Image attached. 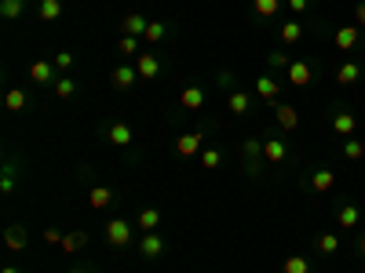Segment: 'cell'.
<instances>
[{"instance_id": "6da1fadb", "label": "cell", "mask_w": 365, "mask_h": 273, "mask_svg": "<svg viewBox=\"0 0 365 273\" xmlns=\"http://www.w3.org/2000/svg\"><path fill=\"white\" fill-rule=\"evenodd\" d=\"M102 139L110 146H117V150H128V146L136 142V132H132V124H128V120H106L102 124Z\"/></svg>"}, {"instance_id": "7a4b0ae2", "label": "cell", "mask_w": 365, "mask_h": 273, "mask_svg": "<svg viewBox=\"0 0 365 273\" xmlns=\"http://www.w3.org/2000/svg\"><path fill=\"white\" fill-rule=\"evenodd\" d=\"M241 160H245V175L252 179H260V164H267L263 160V139H256V135H249L245 142H241Z\"/></svg>"}, {"instance_id": "3957f363", "label": "cell", "mask_w": 365, "mask_h": 273, "mask_svg": "<svg viewBox=\"0 0 365 273\" xmlns=\"http://www.w3.org/2000/svg\"><path fill=\"white\" fill-rule=\"evenodd\" d=\"M285 80L292 84V88H307L311 80H318V66L311 58H292L289 70H285Z\"/></svg>"}, {"instance_id": "277c9868", "label": "cell", "mask_w": 365, "mask_h": 273, "mask_svg": "<svg viewBox=\"0 0 365 273\" xmlns=\"http://www.w3.org/2000/svg\"><path fill=\"white\" fill-rule=\"evenodd\" d=\"M289 139L285 135H263V160L270 164V167H282L285 160H289Z\"/></svg>"}, {"instance_id": "5b68a950", "label": "cell", "mask_w": 365, "mask_h": 273, "mask_svg": "<svg viewBox=\"0 0 365 273\" xmlns=\"http://www.w3.org/2000/svg\"><path fill=\"white\" fill-rule=\"evenodd\" d=\"M282 84L285 80H277L274 73H263V77H256V102H267V106H274V102H282Z\"/></svg>"}, {"instance_id": "8992f818", "label": "cell", "mask_w": 365, "mask_h": 273, "mask_svg": "<svg viewBox=\"0 0 365 273\" xmlns=\"http://www.w3.org/2000/svg\"><path fill=\"white\" fill-rule=\"evenodd\" d=\"M102 234H106V244H110V248H128V244H132L136 226L124 222V219H110V222L102 226Z\"/></svg>"}, {"instance_id": "52a82bcc", "label": "cell", "mask_w": 365, "mask_h": 273, "mask_svg": "<svg viewBox=\"0 0 365 273\" xmlns=\"http://www.w3.org/2000/svg\"><path fill=\"white\" fill-rule=\"evenodd\" d=\"M307 190L311 193H333L336 190V172H333V167H325V164H318L314 172L307 175Z\"/></svg>"}, {"instance_id": "ba28073f", "label": "cell", "mask_w": 365, "mask_h": 273, "mask_svg": "<svg viewBox=\"0 0 365 273\" xmlns=\"http://www.w3.org/2000/svg\"><path fill=\"white\" fill-rule=\"evenodd\" d=\"M136 70H139V80H157L164 73V62L157 51H139L136 55Z\"/></svg>"}, {"instance_id": "9c48e42d", "label": "cell", "mask_w": 365, "mask_h": 273, "mask_svg": "<svg viewBox=\"0 0 365 273\" xmlns=\"http://www.w3.org/2000/svg\"><path fill=\"white\" fill-rule=\"evenodd\" d=\"M62 73L55 70V62L52 58H37V62H30V80L33 84H40V88H52V84L59 80Z\"/></svg>"}, {"instance_id": "30bf717a", "label": "cell", "mask_w": 365, "mask_h": 273, "mask_svg": "<svg viewBox=\"0 0 365 273\" xmlns=\"http://www.w3.org/2000/svg\"><path fill=\"white\" fill-rule=\"evenodd\" d=\"M333 132H336L340 139H354V135H358V117H354L347 106H336V110H333Z\"/></svg>"}, {"instance_id": "8fae6325", "label": "cell", "mask_w": 365, "mask_h": 273, "mask_svg": "<svg viewBox=\"0 0 365 273\" xmlns=\"http://www.w3.org/2000/svg\"><path fill=\"white\" fill-rule=\"evenodd\" d=\"M23 167H26V164L18 160V157H8V160H4V172H0V193H4V197H11V193H15Z\"/></svg>"}, {"instance_id": "7c38bea8", "label": "cell", "mask_w": 365, "mask_h": 273, "mask_svg": "<svg viewBox=\"0 0 365 273\" xmlns=\"http://www.w3.org/2000/svg\"><path fill=\"white\" fill-rule=\"evenodd\" d=\"M270 110H274V120H277V128H282L285 135L299 128V110L292 106V102H274Z\"/></svg>"}, {"instance_id": "4fadbf2b", "label": "cell", "mask_w": 365, "mask_h": 273, "mask_svg": "<svg viewBox=\"0 0 365 273\" xmlns=\"http://www.w3.org/2000/svg\"><path fill=\"white\" fill-rule=\"evenodd\" d=\"M164 248H168V244H164V237L157 234V229H154V234H143V237H139V255H143L146 262H157V259L164 255Z\"/></svg>"}, {"instance_id": "5bb4252c", "label": "cell", "mask_w": 365, "mask_h": 273, "mask_svg": "<svg viewBox=\"0 0 365 273\" xmlns=\"http://www.w3.org/2000/svg\"><path fill=\"white\" fill-rule=\"evenodd\" d=\"M201 146H205V132H183L176 139V157H201Z\"/></svg>"}, {"instance_id": "9a60e30c", "label": "cell", "mask_w": 365, "mask_h": 273, "mask_svg": "<svg viewBox=\"0 0 365 273\" xmlns=\"http://www.w3.org/2000/svg\"><path fill=\"white\" fill-rule=\"evenodd\" d=\"M252 106H256V91H241V88H234V91L227 95V110H230L234 117H245Z\"/></svg>"}, {"instance_id": "2e32d148", "label": "cell", "mask_w": 365, "mask_h": 273, "mask_svg": "<svg viewBox=\"0 0 365 273\" xmlns=\"http://www.w3.org/2000/svg\"><path fill=\"white\" fill-rule=\"evenodd\" d=\"M333 44H336L340 51H354V48H361V30H358V26H340V30L333 33Z\"/></svg>"}, {"instance_id": "e0dca14e", "label": "cell", "mask_w": 365, "mask_h": 273, "mask_svg": "<svg viewBox=\"0 0 365 273\" xmlns=\"http://www.w3.org/2000/svg\"><path fill=\"white\" fill-rule=\"evenodd\" d=\"M277 40H282V48H296L299 40H304V23H299V18L282 23V26H277Z\"/></svg>"}, {"instance_id": "ac0fdd59", "label": "cell", "mask_w": 365, "mask_h": 273, "mask_svg": "<svg viewBox=\"0 0 365 273\" xmlns=\"http://www.w3.org/2000/svg\"><path fill=\"white\" fill-rule=\"evenodd\" d=\"M117 204V193L110 190V186H92L88 190V208H95V212H106V208Z\"/></svg>"}, {"instance_id": "d6986e66", "label": "cell", "mask_w": 365, "mask_h": 273, "mask_svg": "<svg viewBox=\"0 0 365 273\" xmlns=\"http://www.w3.org/2000/svg\"><path fill=\"white\" fill-rule=\"evenodd\" d=\"M136 80H139V70H136V66H128V62H121L117 70H110V84H114L117 91H128Z\"/></svg>"}, {"instance_id": "ffe728a7", "label": "cell", "mask_w": 365, "mask_h": 273, "mask_svg": "<svg viewBox=\"0 0 365 273\" xmlns=\"http://www.w3.org/2000/svg\"><path fill=\"white\" fill-rule=\"evenodd\" d=\"M285 11V0H252V15L260 18V23H270Z\"/></svg>"}, {"instance_id": "44dd1931", "label": "cell", "mask_w": 365, "mask_h": 273, "mask_svg": "<svg viewBox=\"0 0 365 273\" xmlns=\"http://www.w3.org/2000/svg\"><path fill=\"white\" fill-rule=\"evenodd\" d=\"M340 248H343V241H340V234H333V229L314 237V255H340Z\"/></svg>"}, {"instance_id": "7402d4cb", "label": "cell", "mask_w": 365, "mask_h": 273, "mask_svg": "<svg viewBox=\"0 0 365 273\" xmlns=\"http://www.w3.org/2000/svg\"><path fill=\"white\" fill-rule=\"evenodd\" d=\"M358 222H361V208H358V204H351V201H343V204L336 208V226L354 229Z\"/></svg>"}, {"instance_id": "603a6c76", "label": "cell", "mask_w": 365, "mask_h": 273, "mask_svg": "<svg viewBox=\"0 0 365 273\" xmlns=\"http://www.w3.org/2000/svg\"><path fill=\"white\" fill-rule=\"evenodd\" d=\"M4 244H8L11 251H23V248L30 244V229H26L23 222H11V226L4 229Z\"/></svg>"}, {"instance_id": "cb8c5ba5", "label": "cell", "mask_w": 365, "mask_h": 273, "mask_svg": "<svg viewBox=\"0 0 365 273\" xmlns=\"http://www.w3.org/2000/svg\"><path fill=\"white\" fill-rule=\"evenodd\" d=\"M146 26H150V18H146V15H136V11L121 18V33H124V37H139V40H143Z\"/></svg>"}, {"instance_id": "d4e9b609", "label": "cell", "mask_w": 365, "mask_h": 273, "mask_svg": "<svg viewBox=\"0 0 365 273\" xmlns=\"http://www.w3.org/2000/svg\"><path fill=\"white\" fill-rule=\"evenodd\" d=\"M282 273H314V262H311V255H304V251H292V255H285V262H282Z\"/></svg>"}, {"instance_id": "484cf974", "label": "cell", "mask_w": 365, "mask_h": 273, "mask_svg": "<svg viewBox=\"0 0 365 273\" xmlns=\"http://www.w3.org/2000/svg\"><path fill=\"white\" fill-rule=\"evenodd\" d=\"M179 106H183V110H201V106H205V88H198V84H186V88L179 91Z\"/></svg>"}, {"instance_id": "4316f807", "label": "cell", "mask_w": 365, "mask_h": 273, "mask_svg": "<svg viewBox=\"0 0 365 273\" xmlns=\"http://www.w3.org/2000/svg\"><path fill=\"white\" fill-rule=\"evenodd\" d=\"M52 91H55V99L70 102V99H77V95H80V80H73V77H59V80L52 84Z\"/></svg>"}, {"instance_id": "83f0119b", "label": "cell", "mask_w": 365, "mask_h": 273, "mask_svg": "<svg viewBox=\"0 0 365 273\" xmlns=\"http://www.w3.org/2000/svg\"><path fill=\"white\" fill-rule=\"evenodd\" d=\"M62 11H66V8H62V0H37V18H40V23H59Z\"/></svg>"}, {"instance_id": "f1b7e54d", "label": "cell", "mask_w": 365, "mask_h": 273, "mask_svg": "<svg viewBox=\"0 0 365 273\" xmlns=\"http://www.w3.org/2000/svg\"><path fill=\"white\" fill-rule=\"evenodd\" d=\"M336 80L343 84V88H351V84H358V80H361V66H358L354 58L340 62V70H336Z\"/></svg>"}, {"instance_id": "f546056e", "label": "cell", "mask_w": 365, "mask_h": 273, "mask_svg": "<svg viewBox=\"0 0 365 273\" xmlns=\"http://www.w3.org/2000/svg\"><path fill=\"white\" fill-rule=\"evenodd\" d=\"M136 226H139V234H154V229L161 226V208H143Z\"/></svg>"}, {"instance_id": "4dcf8cb0", "label": "cell", "mask_w": 365, "mask_h": 273, "mask_svg": "<svg viewBox=\"0 0 365 273\" xmlns=\"http://www.w3.org/2000/svg\"><path fill=\"white\" fill-rule=\"evenodd\" d=\"M62 251H66V255H77L80 248H88V234H84V229H70L66 237H62V244H59Z\"/></svg>"}, {"instance_id": "1f68e13d", "label": "cell", "mask_w": 365, "mask_h": 273, "mask_svg": "<svg viewBox=\"0 0 365 273\" xmlns=\"http://www.w3.org/2000/svg\"><path fill=\"white\" fill-rule=\"evenodd\" d=\"M26 15V0H0V18L4 23H18Z\"/></svg>"}, {"instance_id": "d6a6232c", "label": "cell", "mask_w": 365, "mask_h": 273, "mask_svg": "<svg viewBox=\"0 0 365 273\" xmlns=\"http://www.w3.org/2000/svg\"><path fill=\"white\" fill-rule=\"evenodd\" d=\"M4 106H8L11 113H26V106H30V95H26L23 88H11V91L4 95Z\"/></svg>"}, {"instance_id": "836d02e7", "label": "cell", "mask_w": 365, "mask_h": 273, "mask_svg": "<svg viewBox=\"0 0 365 273\" xmlns=\"http://www.w3.org/2000/svg\"><path fill=\"white\" fill-rule=\"evenodd\" d=\"M343 160H351V164L365 160V142L361 139H343Z\"/></svg>"}, {"instance_id": "e575fe53", "label": "cell", "mask_w": 365, "mask_h": 273, "mask_svg": "<svg viewBox=\"0 0 365 273\" xmlns=\"http://www.w3.org/2000/svg\"><path fill=\"white\" fill-rule=\"evenodd\" d=\"M168 33H172V23H150L146 33H143V40H146V44H161Z\"/></svg>"}, {"instance_id": "d590c367", "label": "cell", "mask_w": 365, "mask_h": 273, "mask_svg": "<svg viewBox=\"0 0 365 273\" xmlns=\"http://www.w3.org/2000/svg\"><path fill=\"white\" fill-rule=\"evenodd\" d=\"M117 55H121V58L139 55V37H124V33H121V40H117Z\"/></svg>"}, {"instance_id": "8d00e7d4", "label": "cell", "mask_w": 365, "mask_h": 273, "mask_svg": "<svg viewBox=\"0 0 365 273\" xmlns=\"http://www.w3.org/2000/svg\"><path fill=\"white\" fill-rule=\"evenodd\" d=\"M220 164H223V150H216V146H208V150H201V167H208V172H216Z\"/></svg>"}, {"instance_id": "74e56055", "label": "cell", "mask_w": 365, "mask_h": 273, "mask_svg": "<svg viewBox=\"0 0 365 273\" xmlns=\"http://www.w3.org/2000/svg\"><path fill=\"white\" fill-rule=\"evenodd\" d=\"M314 4H318V0H285V8L292 11V18H304Z\"/></svg>"}, {"instance_id": "f35d334b", "label": "cell", "mask_w": 365, "mask_h": 273, "mask_svg": "<svg viewBox=\"0 0 365 273\" xmlns=\"http://www.w3.org/2000/svg\"><path fill=\"white\" fill-rule=\"evenodd\" d=\"M289 62H292L289 51H270V55H267V66H270V70H289Z\"/></svg>"}, {"instance_id": "ab89813d", "label": "cell", "mask_w": 365, "mask_h": 273, "mask_svg": "<svg viewBox=\"0 0 365 273\" xmlns=\"http://www.w3.org/2000/svg\"><path fill=\"white\" fill-rule=\"evenodd\" d=\"M52 62H55V70H59L62 77H66V70L73 66V51H55V55H52Z\"/></svg>"}, {"instance_id": "60d3db41", "label": "cell", "mask_w": 365, "mask_h": 273, "mask_svg": "<svg viewBox=\"0 0 365 273\" xmlns=\"http://www.w3.org/2000/svg\"><path fill=\"white\" fill-rule=\"evenodd\" d=\"M234 84H238V77H234L230 70H220V73H216V88H220V91H234Z\"/></svg>"}, {"instance_id": "b9f144b4", "label": "cell", "mask_w": 365, "mask_h": 273, "mask_svg": "<svg viewBox=\"0 0 365 273\" xmlns=\"http://www.w3.org/2000/svg\"><path fill=\"white\" fill-rule=\"evenodd\" d=\"M62 237H66V234H62V229H55V226L44 229V241H48V244H62Z\"/></svg>"}, {"instance_id": "7bdbcfd3", "label": "cell", "mask_w": 365, "mask_h": 273, "mask_svg": "<svg viewBox=\"0 0 365 273\" xmlns=\"http://www.w3.org/2000/svg\"><path fill=\"white\" fill-rule=\"evenodd\" d=\"M354 26L365 30V0H358V4H354Z\"/></svg>"}, {"instance_id": "ee69618b", "label": "cell", "mask_w": 365, "mask_h": 273, "mask_svg": "<svg viewBox=\"0 0 365 273\" xmlns=\"http://www.w3.org/2000/svg\"><path fill=\"white\" fill-rule=\"evenodd\" d=\"M358 255H361V259H365V234H361V237H358Z\"/></svg>"}, {"instance_id": "f6af8a7d", "label": "cell", "mask_w": 365, "mask_h": 273, "mask_svg": "<svg viewBox=\"0 0 365 273\" xmlns=\"http://www.w3.org/2000/svg\"><path fill=\"white\" fill-rule=\"evenodd\" d=\"M66 273H92L88 266H73V269H66Z\"/></svg>"}, {"instance_id": "bcb514c9", "label": "cell", "mask_w": 365, "mask_h": 273, "mask_svg": "<svg viewBox=\"0 0 365 273\" xmlns=\"http://www.w3.org/2000/svg\"><path fill=\"white\" fill-rule=\"evenodd\" d=\"M0 273H23V269H18V266H4V269H0Z\"/></svg>"}]
</instances>
